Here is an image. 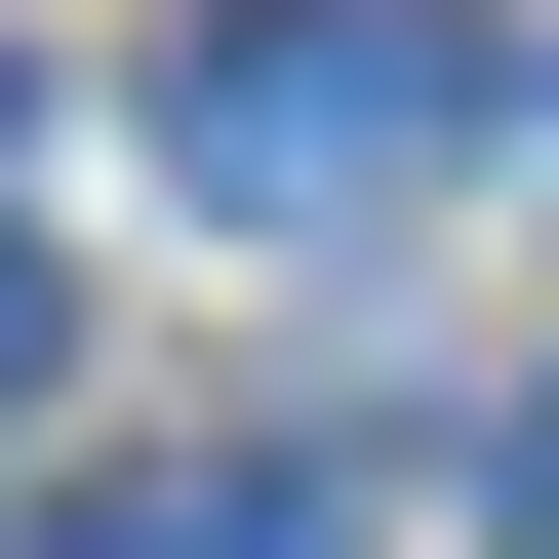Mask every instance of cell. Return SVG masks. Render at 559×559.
Returning <instances> with one entry per match:
<instances>
[{
  "instance_id": "obj_1",
  "label": "cell",
  "mask_w": 559,
  "mask_h": 559,
  "mask_svg": "<svg viewBox=\"0 0 559 559\" xmlns=\"http://www.w3.org/2000/svg\"><path fill=\"white\" fill-rule=\"evenodd\" d=\"M479 120H520L479 0H200V40H160V200H200V240H400Z\"/></svg>"
},
{
  "instance_id": "obj_2",
  "label": "cell",
  "mask_w": 559,
  "mask_h": 559,
  "mask_svg": "<svg viewBox=\"0 0 559 559\" xmlns=\"http://www.w3.org/2000/svg\"><path fill=\"white\" fill-rule=\"evenodd\" d=\"M40 559H320V479H280V440H200V479H40Z\"/></svg>"
},
{
  "instance_id": "obj_3",
  "label": "cell",
  "mask_w": 559,
  "mask_h": 559,
  "mask_svg": "<svg viewBox=\"0 0 559 559\" xmlns=\"http://www.w3.org/2000/svg\"><path fill=\"white\" fill-rule=\"evenodd\" d=\"M40 360H81V320H40V240H0V440H40Z\"/></svg>"
},
{
  "instance_id": "obj_4",
  "label": "cell",
  "mask_w": 559,
  "mask_h": 559,
  "mask_svg": "<svg viewBox=\"0 0 559 559\" xmlns=\"http://www.w3.org/2000/svg\"><path fill=\"white\" fill-rule=\"evenodd\" d=\"M479 559H559V400H520V479H479Z\"/></svg>"
}]
</instances>
